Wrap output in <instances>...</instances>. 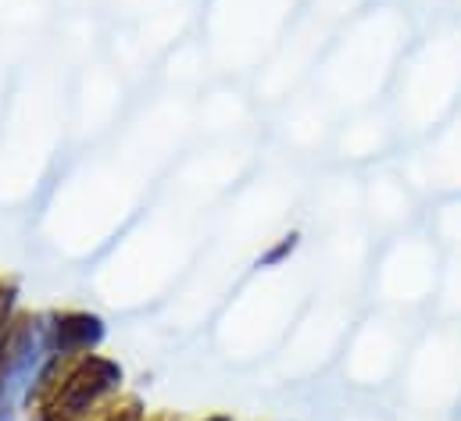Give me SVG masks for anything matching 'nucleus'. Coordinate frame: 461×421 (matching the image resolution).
<instances>
[{"mask_svg":"<svg viewBox=\"0 0 461 421\" xmlns=\"http://www.w3.org/2000/svg\"><path fill=\"white\" fill-rule=\"evenodd\" d=\"M40 357H43V332L32 321H25V328H18L11 336V343L0 357V408H11L14 397L29 386V379L36 375Z\"/></svg>","mask_w":461,"mask_h":421,"instance_id":"1","label":"nucleus"}]
</instances>
